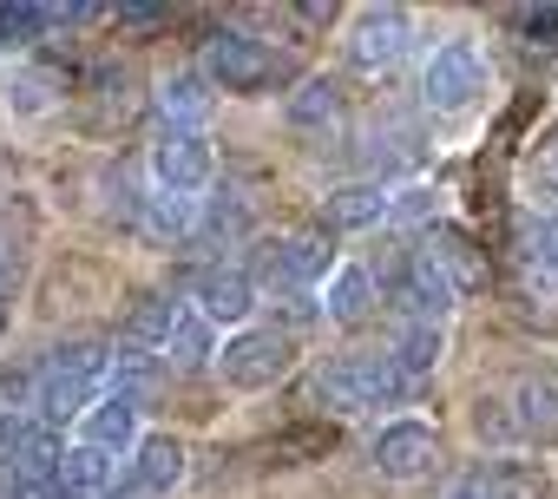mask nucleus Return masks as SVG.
Returning a JSON list of instances; mask_svg holds the SVG:
<instances>
[{"instance_id":"7","label":"nucleus","mask_w":558,"mask_h":499,"mask_svg":"<svg viewBox=\"0 0 558 499\" xmlns=\"http://www.w3.org/2000/svg\"><path fill=\"white\" fill-rule=\"evenodd\" d=\"M414 47V14L408 8H355L349 14V34H342V60L355 73H395Z\"/></svg>"},{"instance_id":"27","label":"nucleus","mask_w":558,"mask_h":499,"mask_svg":"<svg viewBox=\"0 0 558 499\" xmlns=\"http://www.w3.org/2000/svg\"><path fill=\"white\" fill-rule=\"evenodd\" d=\"M473 434H480L493 453H512V440H525L519 421H512V401H506V394H480V401H473Z\"/></svg>"},{"instance_id":"25","label":"nucleus","mask_w":558,"mask_h":499,"mask_svg":"<svg viewBox=\"0 0 558 499\" xmlns=\"http://www.w3.org/2000/svg\"><path fill=\"white\" fill-rule=\"evenodd\" d=\"M525 277L558 290V210H538L525 223Z\"/></svg>"},{"instance_id":"21","label":"nucleus","mask_w":558,"mask_h":499,"mask_svg":"<svg viewBox=\"0 0 558 499\" xmlns=\"http://www.w3.org/2000/svg\"><path fill=\"white\" fill-rule=\"evenodd\" d=\"M184 322V303L178 296H165V290H145L138 303H132V316H125V342L132 349H151V355H165V342H171V329Z\"/></svg>"},{"instance_id":"23","label":"nucleus","mask_w":558,"mask_h":499,"mask_svg":"<svg viewBox=\"0 0 558 499\" xmlns=\"http://www.w3.org/2000/svg\"><path fill=\"white\" fill-rule=\"evenodd\" d=\"M421 257H427V264H440V270H447V283H453L460 296H473V290L486 283V264H480V249H473L460 230H447V223L427 236V249H421Z\"/></svg>"},{"instance_id":"18","label":"nucleus","mask_w":558,"mask_h":499,"mask_svg":"<svg viewBox=\"0 0 558 499\" xmlns=\"http://www.w3.org/2000/svg\"><path fill=\"white\" fill-rule=\"evenodd\" d=\"M197 217H204V197H165V191H151V197H138V236L145 243H191L197 236Z\"/></svg>"},{"instance_id":"19","label":"nucleus","mask_w":558,"mask_h":499,"mask_svg":"<svg viewBox=\"0 0 558 499\" xmlns=\"http://www.w3.org/2000/svg\"><path fill=\"white\" fill-rule=\"evenodd\" d=\"M210 80L204 73H171V80H158V125L165 132H204V119H210Z\"/></svg>"},{"instance_id":"10","label":"nucleus","mask_w":558,"mask_h":499,"mask_svg":"<svg viewBox=\"0 0 558 499\" xmlns=\"http://www.w3.org/2000/svg\"><path fill=\"white\" fill-rule=\"evenodd\" d=\"M434 453H440V434H434V421H421V414H395V421H381L375 440H368V466H375L381 479H414V473L434 466Z\"/></svg>"},{"instance_id":"1","label":"nucleus","mask_w":558,"mask_h":499,"mask_svg":"<svg viewBox=\"0 0 558 499\" xmlns=\"http://www.w3.org/2000/svg\"><path fill=\"white\" fill-rule=\"evenodd\" d=\"M106 375H112V349L106 342H93V336L60 342L40 362V414L34 421L66 434V421H86L93 414V401L106 394Z\"/></svg>"},{"instance_id":"16","label":"nucleus","mask_w":558,"mask_h":499,"mask_svg":"<svg viewBox=\"0 0 558 499\" xmlns=\"http://www.w3.org/2000/svg\"><path fill=\"white\" fill-rule=\"evenodd\" d=\"M375 303H381V283H375V270H368V264H342V270L323 283V316H329L336 329L368 322V316H375Z\"/></svg>"},{"instance_id":"14","label":"nucleus","mask_w":558,"mask_h":499,"mask_svg":"<svg viewBox=\"0 0 558 499\" xmlns=\"http://www.w3.org/2000/svg\"><path fill=\"white\" fill-rule=\"evenodd\" d=\"M342 86L329 80V73H303L296 80V93L283 99V125L296 132V138H310V145H329V132H342Z\"/></svg>"},{"instance_id":"6","label":"nucleus","mask_w":558,"mask_h":499,"mask_svg":"<svg viewBox=\"0 0 558 499\" xmlns=\"http://www.w3.org/2000/svg\"><path fill=\"white\" fill-rule=\"evenodd\" d=\"M486 86H493V66H486L480 40H440V47L427 53V66H421V99H427V112H440V119L480 106Z\"/></svg>"},{"instance_id":"33","label":"nucleus","mask_w":558,"mask_h":499,"mask_svg":"<svg viewBox=\"0 0 558 499\" xmlns=\"http://www.w3.org/2000/svg\"><path fill=\"white\" fill-rule=\"evenodd\" d=\"M0 499H47L40 486H27L21 473H0Z\"/></svg>"},{"instance_id":"32","label":"nucleus","mask_w":558,"mask_h":499,"mask_svg":"<svg viewBox=\"0 0 558 499\" xmlns=\"http://www.w3.org/2000/svg\"><path fill=\"white\" fill-rule=\"evenodd\" d=\"M538 184H545V191L558 197V132H551V145L538 151Z\"/></svg>"},{"instance_id":"26","label":"nucleus","mask_w":558,"mask_h":499,"mask_svg":"<svg viewBox=\"0 0 558 499\" xmlns=\"http://www.w3.org/2000/svg\"><path fill=\"white\" fill-rule=\"evenodd\" d=\"M53 34V8H0V53H27Z\"/></svg>"},{"instance_id":"2","label":"nucleus","mask_w":558,"mask_h":499,"mask_svg":"<svg viewBox=\"0 0 558 499\" xmlns=\"http://www.w3.org/2000/svg\"><path fill=\"white\" fill-rule=\"evenodd\" d=\"M336 270H342V264H336V243H329L323 230L269 236V243L256 249V264H250L256 290H263V296H276V303H290V296H316V283H329Z\"/></svg>"},{"instance_id":"34","label":"nucleus","mask_w":558,"mask_h":499,"mask_svg":"<svg viewBox=\"0 0 558 499\" xmlns=\"http://www.w3.org/2000/svg\"><path fill=\"white\" fill-rule=\"evenodd\" d=\"M119 21H125V27H151V21H158V8H119Z\"/></svg>"},{"instance_id":"5","label":"nucleus","mask_w":558,"mask_h":499,"mask_svg":"<svg viewBox=\"0 0 558 499\" xmlns=\"http://www.w3.org/2000/svg\"><path fill=\"white\" fill-rule=\"evenodd\" d=\"M290 362H296V336L290 329H236V336H223V349H217V381L223 388H236V394H263V388H276L290 375Z\"/></svg>"},{"instance_id":"22","label":"nucleus","mask_w":558,"mask_h":499,"mask_svg":"<svg viewBox=\"0 0 558 499\" xmlns=\"http://www.w3.org/2000/svg\"><path fill=\"white\" fill-rule=\"evenodd\" d=\"M217 322L210 316H197V309H184V322L171 329V342H165V368L171 375H197V368H217Z\"/></svg>"},{"instance_id":"17","label":"nucleus","mask_w":558,"mask_h":499,"mask_svg":"<svg viewBox=\"0 0 558 499\" xmlns=\"http://www.w3.org/2000/svg\"><path fill=\"white\" fill-rule=\"evenodd\" d=\"M329 223H336V230L395 223V191H388V178H349V184L329 197Z\"/></svg>"},{"instance_id":"12","label":"nucleus","mask_w":558,"mask_h":499,"mask_svg":"<svg viewBox=\"0 0 558 499\" xmlns=\"http://www.w3.org/2000/svg\"><path fill=\"white\" fill-rule=\"evenodd\" d=\"M256 296H263V290H256V277H250L243 264H210V270L197 277V303H191V309H197V316H210L217 329H230V336H236V329H250Z\"/></svg>"},{"instance_id":"8","label":"nucleus","mask_w":558,"mask_h":499,"mask_svg":"<svg viewBox=\"0 0 558 499\" xmlns=\"http://www.w3.org/2000/svg\"><path fill=\"white\" fill-rule=\"evenodd\" d=\"M375 283L388 290V303H395L408 322H447L453 303H460V290L447 283V270L427 264L421 249H408V257H395L388 270H375Z\"/></svg>"},{"instance_id":"30","label":"nucleus","mask_w":558,"mask_h":499,"mask_svg":"<svg viewBox=\"0 0 558 499\" xmlns=\"http://www.w3.org/2000/svg\"><path fill=\"white\" fill-rule=\"evenodd\" d=\"M427 210H440V191H434V184H401V191H395V223H414V217H427Z\"/></svg>"},{"instance_id":"3","label":"nucleus","mask_w":558,"mask_h":499,"mask_svg":"<svg viewBox=\"0 0 558 499\" xmlns=\"http://www.w3.org/2000/svg\"><path fill=\"white\" fill-rule=\"evenodd\" d=\"M316 394H323L329 414H368V407H408L414 381L381 349V355H336V362H323Z\"/></svg>"},{"instance_id":"29","label":"nucleus","mask_w":558,"mask_h":499,"mask_svg":"<svg viewBox=\"0 0 558 499\" xmlns=\"http://www.w3.org/2000/svg\"><path fill=\"white\" fill-rule=\"evenodd\" d=\"M8 106H14L21 119H40V112L53 106V80H47V73H34V66H21V73L8 80Z\"/></svg>"},{"instance_id":"9","label":"nucleus","mask_w":558,"mask_h":499,"mask_svg":"<svg viewBox=\"0 0 558 499\" xmlns=\"http://www.w3.org/2000/svg\"><path fill=\"white\" fill-rule=\"evenodd\" d=\"M217 178V151H210V132H165L151 138V191L165 197H204Z\"/></svg>"},{"instance_id":"13","label":"nucleus","mask_w":558,"mask_h":499,"mask_svg":"<svg viewBox=\"0 0 558 499\" xmlns=\"http://www.w3.org/2000/svg\"><path fill=\"white\" fill-rule=\"evenodd\" d=\"M538 486H545L538 460H519V453H486L480 466H466V473L447 486V499H538Z\"/></svg>"},{"instance_id":"4","label":"nucleus","mask_w":558,"mask_h":499,"mask_svg":"<svg viewBox=\"0 0 558 499\" xmlns=\"http://www.w3.org/2000/svg\"><path fill=\"white\" fill-rule=\"evenodd\" d=\"M217 93H236V99H263L276 80H283L290 66H283V53H276L269 40H256V34H243V27H217L210 40H204V66H197Z\"/></svg>"},{"instance_id":"24","label":"nucleus","mask_w":558,"mask_h":499,"mask_svg":"<svg viewBox=\"0 0 558 499\" xmlns=\"http://www.w3.org/2000/svg\"><path fill=\"white\" fill-rule=\"evenodd\" d=\"M40 414V368L0 362V427H27Z\"/></svg>"},{"instance_id":"31","label":"nucleus","mask_w":558,"mask_h":499,"mask_svg":"<svg viewBox=\"0 0 558 499\" xmlns=\"http://www.w3.org/2000/svg\"><path fill=\"white\" fill-rule=\"evenodd\" d=\"M519 27H525L532 40H545V47H551V40H558V8H532V14H519Z\"/></svg>"},{"instance_id":"28","label":"nucleus","mask_w":558,"mask_h":499,"mask_svg":"<svg viewBox=\"0 0 558 499\" xmlns=\"http://www.w3.org/2000/svg\"><path fill=\"white\" fill-rule=\"evenodd\" d=\"M158 368H165V355H151V349H132V342H119V349H112V375H106V388H125V394H145Z\"/></svg>"},{"instance_id":"15","label":"nucleus","mask_w":558,"mask_h":499,"mask_svg":"<svg viewBox=\"0 0 558 499\" xmlns=\"http://www.w3.org/2000/svg\"><path fill=\"white\" fill-rule=\"evenodd\" d=\"M512 401V421L525 440H558V368L538 362L532 375H519V388L506 394Z\"/></svg>"},{"instance_id":"11","label":"nucleus","mask_w":558,"mask_h":499,"mask_svg":"<svg viewBox=\"0 0 558 499\" xmlns=\"http://www.w3.org/2000/svg\"><path fill=\"white\" fill-rule=\"evenodd\" d=\"M145 440V394H125V388H106L93 401V414L80 421V447H99L112 460H132Z\"/></svg>"},{"instance_id":"35","label":"nucleus","mask_w":558,"mask_h":499,"mask_svg":"<svg viewBox=\"0 0 558 499\" xmlns=\"http://www.w3.org/2000/svg\"><path fill=\"white\" fill-rule=\"evenodd\" d=\"M8 283H14V249L0 243V290H8Z\"/></svg>"},{"instance_id":"20","label":"nucleus","mask_w":558,"mask_h":499,"mask_svg":"<svg viewBox=\"0 0 558 499\" xmlns=\"http://www.w3.org/2000/svg\"><path fill=\"white\" fill-rule=\"evenodd\" d=\"M440 355H447V322H401L395 342H388V362H395L414 388L440 368Z\"/></svg>"}]
</instances>
